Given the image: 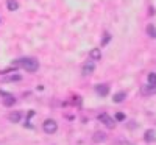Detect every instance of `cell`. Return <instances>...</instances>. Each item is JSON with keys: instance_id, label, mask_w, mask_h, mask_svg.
I'll list each match as a JSON object with an SVG mask.
<instances>
[{"instance_id": "cell-2", "label": "cell", "mask_w": 156, "mask_h": 145, "mask_svg": "<svg viewBox=\"0 0 156 145\" xmlns=\"http://www.w3.org/2000/svg\"><path fill=\"white\" fill-rule=\"evenodd\" d=\"M42 128H44V131L47 134H55L56 129H58V123L55 120H51V118H47V120L44 122V125H42Z\"/></svg>"}, {"instance_id": "cell-3", "label": "cell", "mask_w": 156, "mask_h": 145, "mask_svg": "<svg viewBox=\"0 0 156 145\" xmlns=\"http://www.w3.org/2000/svg\"><path fill=\"white\" fill-rule=\"evenodd\" d=\"M98 120H100L103 125H106L108 128H114V125H115L114 118H112L109 114H106V112H101V114L98 115Z\"/></svg>"}, {"instance_id": "cell-1", "label": "cell", "mask_w": 156, "mask_h": 145, "mask_svg": "<svg viewBox=\"0 0 156 145\" xmlns=\"http://www.w3.org/2000/svg\"><path fill=\"white\" fill-rule=\"evenodd\" d=\"M19 64H20L27 72H36V70L39 69V62H37L34 58H23V59H19Z\"/></svg>"}, {"instance_id": "cell-6", "label": "cell", "mask_w": 156, "mask_h": 145, "mask_svg": "<svg viewBox=\"0 0 156 145\" xmlns=\"http://www.w3.org/2000/svg\"><path fill=\"white\" fill-rule=\"evenodd\" d=\"M94 70H95V64L92 61H89V62H86L83 65V75H90Z\"/></svg>"}, {"instance_id": "cell-4", "label": "cell", "mask_w": 156, "mask_h": 145, "mask_svg": "<svg viewBox=\"0 0 156 145\" xmlns=\"http://www.w3.org/2000/svg\"><path fill=\"white\" fill-rule=\"evenodd\" d=\"M0 95H5V98H3V104H5V106H12V104L16 103V98L12 95H9V94H5L3 90H0Z\"/></svg>"}, {"instance_id": "cell-11", "label": "cell", "mask_w": 156, "mask_h": 145, "mask_svg": "<svg viewBox=\"0 0 156 145\" xmlns=\"http://www.w3.org/2000/svg\"><path fill=\"white\" fill-rule=\"evenodd\" d=\"M6 6H8L9 11H16V9L19 8V3L16 2V0H8V2H6Z\"/></svg>"}, {"instance_id": "cell-8", "label": "cell", "mask_w": 156, "mask_h": 145, "mask_svg": "<svg viewBox=\"0 0 156 145\" xmlns=\"http://www.w3.org/2000/svg\"><path fill=\"white\" fill-rule=\"evenodd\" d=\"M92 140L94 142H105L106 140V134L101 133V131H97V133L92 136Z\"/></svg>"}, {"instance_id": "cell-17", "label": "cell", "mask_w": 156, "mask_h": 145, "mask_svg": "<svg viewBox=\"0 0 156 145\" xmlns=\"http://www.w3.org/2000/svg\"><path fill=\"white\" fill-rule=\"evenodd\" d=\"M109 39H111V34H105V37H103V41H101V45H106L108 42H109Z\"/></svg>"}, {"instance_id": "cell-16", "label": "cell", "mask_w": 156, "mask_h": 145, "mask_svg": "<svg viewBox=\"0 0 156 145\" xmlns=\"http://www.w3.org/2000/svg\"><path fill=\"white\" fill-rule=\"evenodd\" d=\"M20 78H22L20 75H12V76H8L6 78V81H19Z\"/></svg>"}, {"instance_id": "cell-18", "label": "cell", "mask_w": 156, "mask_h": 145, "mask_svg": "<svg viewBox=\"0 0 156 145\" xmlns=\"http://www.w3.org/2000/svg\"><path fill=\"white\" fill-rule=\"evenodd\" d=\"M115 120H119V122L125 120V115H123L122 112H117V114H115Z\"/></svg>"}, {"instance_id": "cell-13", "label": "cell", "mask_w": 156, "mask_h": 145, "mask_svg": "<svg viewBox=\"0 0 156 145\" xmlns=\"http://www.w3.org/2000/svg\"><path fill=\"white\" fill-rule=\"evenodd\" d=\"M145 140H147V142H154V140H156L153 129H150V131H147V133H145Z\"/></svg>"}, {"instance_id": "cell-10", "label": "cell", "mask_w": 156, "mask_h": 145, "mask_svg": "<svg viewBox=\"0 0 156 145\" xmlns=\"http://www.w3.org/2000/svg\"><path fill=\"white\" fill-rule=\"evenodd\" d=\"M89 55H90V58H92V59H100L101 58V51H100V48H92V50H90L89 51Z\"/></svg>"}, {"instance_id": "cell-14", "label": "cell", "mask_w": 156, "mask_h": 145, "mask_svg": "<svg viewBox=\"0 0 156 145\" xmlns=\"http://www.w3.org/2000/svg\"><path fill=\"white\" fill-rule=\"evenodd\" d=\"M148 84L156 86V73H148Z\"/></svg>"}, {"instance_id": "cell-15", "label": "cell", "mask_w": 156, "mask_h": 145, "mask_svg": "<svg viewBox=\"0 0 156 145\" xmlns=\"http://www.w3.org/2000/svg\"><path fill=\"white\" fill-rule=\"evenodd\" d=\"M147 33H148L151 37H156V28L153 27V25H148V27H147Z\"/></svg>"}, {"instance_id": "cell-7", "label": "cell", "mask_w": 156, "mask_h": 145, "mask_svg": "<svg viewBox=\"0 0 156 145\" xmlns=\"http://www.w3.org/2000/svg\"><path fill=\"white\" fill-rule=\"evenodd\" d=\"M8 118H9V122H12V123H19V122H20V118H22V112L16 111V112L9 114Z\"/></svg>"}, {"instance_id": "cell-12", "label": "cell", "mask_w": 156, "mask_h": 145, "mask_svg": "<svg viewBox=\"0 0 156 145\" xmlns=\"http://www.w3.org/2000/svg\"><path fill=\"white\" fill-rule=\"evenodd\" d=\"M153 92H156V86H151V84H148V86H144L142 87V94H153Z\"/></svg>"}, {"instance_id": "cell-9", "label": "cell", "mask_w": 156, "mask_h": 145, "mask_svg": "<svg viewBox=\"0 0 156 145\" xmlns=\"http://www.w3.org/2000/svg\"><path fill=\"white\" fill-rule=\"evenodd\" d=\"M125 97H126V92H125V90H120V92H117V94L112 97V100H114L115 103H122V101L125 100Z\"/></svg>"}, {"instance_id": "cell-5", "label": "cell", "mask_w": 156, "mask_h": 145, "mask_svg": "<svg viewBox=\"0 0 156 145\" xmlns=\"http://www.w3.org/2000/svg\"><path fill=\"white\" fill-rule=\"evenodd\" d=\"M95 90H97V94H98V95L106 97V95L109 94V86H108V84H98V86L95 87Z\"/></svg>"}]
</instances>
